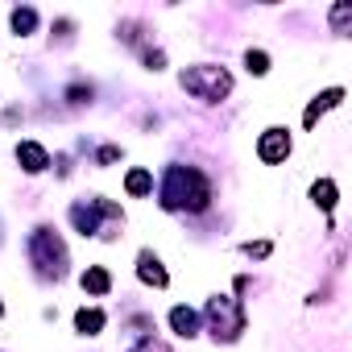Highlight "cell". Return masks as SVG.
I'll return each mask as SVG.
<instances>
[{"label":"cell","instance_id":"cell-1","mask_svg":"<svg viewBox=\"0 0 352 352\" xmlns=\"http://www.w3.org/2000/svg\"><path fill=\"white\" fill-rule=\"evenodd\" d=\"M157 195H162L166 212H204L212 204V183L195 166H170Z\"/></svg>","mask_w":352,"mask_h":352},{"label":"cell","instance_id":"cell-2","mask_svg":"<svg viewBox=\"0 0 352 352\" xmlns=\"http://www.w3.org/2000/svg\"><path fill=\"white\" fill-rule=\"evenodd\" d=\"M30 261H34V270H38V278H67V265H71V257H67V241L50 228V224H42V228H34L30 232Z\"/></svg>","mask_w":352,"mask_h":352},{"label":"cell","instance_id":"cell-3","mask_svg":"<svg viewBox=\"0 0 352 352\" xmlns=\"http://www.w3.org/2000/svg\"><path fill=\"white\" fill-rule=\"evenodd\" d=\"M71 224L83 232V236H100V241H112L124 224L120 208L112 199H87V204H75L71 208Z\"/></svg>","mask_w":352,"mask_h":352},{"label":"cell","instance_id":"cell-4","mask_svg":"<svg viewBox=\"0 0 352 352\" xmlns=\"http://www.w3.org/2000/svg\"><path fill=\"white\" fill-rule=\"evenodd\" d=\"M179 83H183L191 96L208 100V104H220V100L232 91V75H228L224 67H212V63H204V67H187V71L179 75Z\"/></svg>","mask_w":352,"mask_h":352},{"label":"cell","instance_id":"cell-5","mask_svg":"<svg viewBox=\"0 0 352 352\" xmlns=\"http://www.w3.org/2000/svg\"><path fill=\"white\" fill-rule=\"evenodd\" d=\"M208 327H212L216 344H220V340H224V344L241 340V331H245V307H241L232 294H216V298H208Z\"/></svg>","mask_w":352,"mask_h":352},{"label":"cell","instance_id":"cell-6","mask_svg":"<svg viewBox=\"0 0 352 352\" xmlns=\"http://www.w3.org/2000/svg\"><path fill=\"white\" fill-rule=\"evenodd\" d=\"M257 157L265 162V166H278V162H286L290 157V133L286 129H265L261 133V141H257Z\"/></svg>","mask_w":352,"mask_h":352},{"label":"cell","instance_id":"cell-7","mask_svg":"<svg viewBox=\"0 0 352 352\" xmlns=\"http://www.w3.org/2000/svg\"><path fill=\"white\" fill-rule=\"evenodd\" d=\"M340 104H344V87H327L323 96H315V100L307 104V112H302V124H307V129H315V120H319L323 112L340 108Z\"/></svg>","mask_w":352,"mask_h":352},{"label":"cell","instance_id":"cell-8","mask_svg":"<svg viewBox=\"0 0 352 352\" xmlns=\"http://www.w3.org/2000/svg\"><path fill=\"white\" fill-rule=\"evenodd\" d=\"M137 278H141L145 286H157V290H162V286L170 282L166 265H162V261H157V257H153L149 249H145V253H137Z\"/></svg>","mask_w":352,"mask_h":352},{"label":"cell","instance_id":"cell-9","mask_svg":"<svg viewBox=\"0 0 352 352\" xmlns=\"http://www.w3.org/2000/svg\"><path fill=\"white\" fill-rule=\"evenodd\" d=\"M17 162H21V170H30V174H42V170L50 166V153H46L38 141H21V145H17Z\"/></svg>","mask_w":352,"mask_h":352},{"label":"cell","instance_id":"cell-10","mask_svg":"<svg viewBox=\"0 0 352 352\" xmlns=\"http://www.w3.org/2000/svg\"><path fill=\"white\" fill-rule=\"evenodd\" d=\"M170 327L179 331L183 340L199 336V311H191V307H174V311H170Z\"/></svg>","mask_w":352,"mask_h":352},{"label":"cell","instance_id":"cell-11","mask_svg":"<svg viewBox=\"0 0 352 352\" xmlns=\"http://www.w3.org/2000/svg\"><path fill=\"white\" fill-rule=\"evenodd\" d=\"M75 331H79V336H100V331H104V311H100V307H83V311L75 315Z\"/></svg>","mask_w":352,"mask_h":352},{"label":"cell","instance_id":"cell-12","mask_svg":"<svg viewBox=\"0 0 352 352\" xmlns=\"http://www.w3.org/2000/svg\"><path fill=\"white\" fill-rule=\"evenodd\" d=\"M124 191H129L133 199L149 195V191H153V174H149V170H129V174H124Z\"/></svg>","mask_w":352,"mask_h":352},{"label":"cell","instance_id":"cell-13","mask_svg":"<svg viewBox=\"0 0 352 352\" xmlns=\"http://www.w3.org/2000/svg\"><path fill=\"white\" fill-rule=\"evenodd\" d=\"M79 282H83V290H87V294H108V290H112V278H108V270H104V265H91Z\"/></svg>","mask_w":352,"mask_h":352},{"label":"cell","instance_id":"cell-14","mask_svg":"<svg viewBox=\"0 0 352 352\" xmlns=\"http://www.w3.org/2000/svg\"><path fill=\"white\" fill-rule=\"evenodd\" d=\"M311 204L323 208V212H331V208H336V183H331V179H319V183L311 187Z\"/></svg>","mask_w":352,"mask_h":352},{"label":"cell","instance_id":"cell-15","mask_svg":"<svg viewBox=\"0 0 352 352\" xmlns=\"http://www.w3.org/2000/svg\"><path fill=\"white\" fill-rule=\"evenodd\" d=\"M9 21H13V30H17L21 38L38 30V13H34V9H13V17H9Z\"/></svg>","mask_w":352,"mask_h":352},{"label":"cell","instance_id":"cell-16","mask_svg":"<svg viewBox=\"0 0 352 352\" xmlns=\"http://www.w3.org/2000/svg\"><path fill=\"white\" fill-rule=\"evenodd\" d=\"M245 67H249V75H265L270 71V54L265 50H249L245 54Z\"/></svg>","mask_w":352,"mask_h":352},{"label":"cell","instance_id":"cell-17","mask_svg":"<svg viewBox=\"0 0 352 352\" xmlns=\"http://www.w3.org/2000/svg\"><path fill=\"white\" fill-rule=\"evenodd\" d=\"M67 104H75V108L91 104V83H71L67 87Z\"/></svg>","mask_w":352,"mask_h":352},{"label":"cell","instance_id":"cell-18","mask_svg":"<svg viewBox=\"0 0 352 352\" xmlns=\"http://www.w3.org/2000/svg\"><path fill=\"white\" fill-rule=\"evenodd\" d=\"M348 21H352V5H336V9H331V25H336V34H344Z\"/></svg>","mask_w":352,"mask_h":352},{"label":"cell","instance_id":"cell-19","mask_svg":"<svg viewBox=\"0 0 352 352\" xmlns=\"http://www.w3.org/2000/svg\"><path fill=\"white\" fill-rule=\"evenodd\" d=\"M96 162H100V166H112V162H120V145H104V149L96 153Z\"/></svg>","mask_w":352,"mask_h":352},{"label":"cell","instance_id":"cell-20","mask_svg":"<svg viewBox=\"0 0 352 352\" xmlns=\"http://www.w3.org/2000/svg\"><path fill=\"white\" fill-rule=\"evenodd\" d=\"M270 249H274L270 241H249V245H245V253H249V257H257V261H261V257H270Z\"/></svg>","mask_w":352,"mask_h":352},{"label":"cell","instance_id":"cell-21","mask_svg":"<svg viewBox=\"0 0 352 352\" xmlns=\"http://www.w3.org/2000/svg\"><path fill=\"white\" fill-rule=\"evenodd\" d=\"M133 352H170V344H166V340H153V336H149V340H141V344H137Z\"/></svg>","mask_w":352,"mask_h":352},{"label":"cell","instance_id":"cell-22","mask_svg":"<svg viewBox=\"0 0 352 352\" xmlns=\"http://www.w3.org/2000/svg\"><path fill=\"white\" fill-rule=\"evenodd\" d=\"M141 58H145V67H149V71H162V67H166V54H162V50H145Z\"/></svg>","mask_w":352,"mask_h":352},{"label":"cell","instance_id":"cell-23","mask_svg":"<svg viewBox=\"0 0 352 352\" xmlns=\"http://www.w3.org/2000/svg\"><path fill=\"white\" fill-rule=\"evenodd\" d=\"M0 311H5V307H0Z\"/></svg>","mask_w":352,"mask_h":352}]
</instances>
